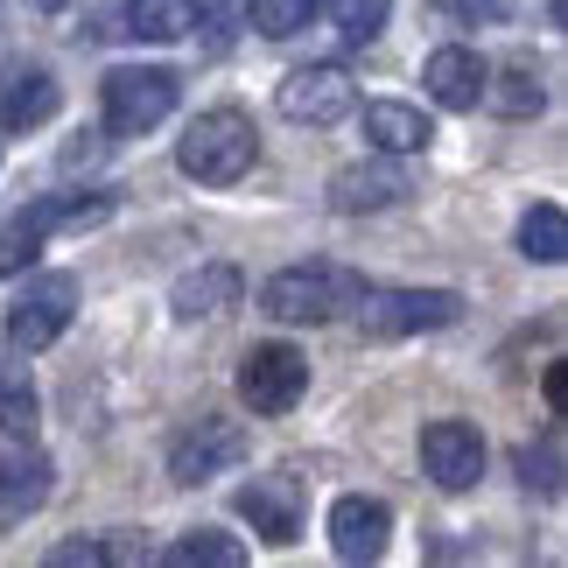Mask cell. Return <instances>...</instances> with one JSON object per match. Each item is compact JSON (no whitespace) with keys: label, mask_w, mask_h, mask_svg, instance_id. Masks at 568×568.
Instances as JSON below:
<instances>
[{"label":"cell","mask_w":568,"mask_h":568,"mask_svg":"<svg viewBox=\"0 0 568 568\" xmlns=\"http://www.w3.org/2000/svg\"><path fill=\"white\" fill-rule=\"evenodd\" d=\"M176 162H183V176L225 190L260 162V126L239 113V105H211V113H196L190 134L176 141Z\"/></svg>","instance_id":"6da1fadb"},{"label":"cell","mask_w":568,"mask_h":568,"mask_svg":"<svg viewBox=\"0 0 568 568\" xmlns=\"http://www.w3.org/2000/svg\"><path fill=\"white\" fill-rule=\"evenodd\" d=\"M365 281L352 267H331V260H316V267H281L267 288H260V310L274 323H331L344 310H358Z\"/></svg>","instance_id":"7a4b0ae2"},{"label":"cell","mask_w":568,"mask_h":568,"mask_svg":"<svg viewBox=\"0 0 568 568\" xmlns=\"http://www.w3.org/2000/svg\"><path fill=\"white\" fill-rule=\"evenodd\" d=\"M176 71H162V63H120V71H105L99 99H105V134L134 141L148 134V126H162L169 113H176Z\"/></svg>","instance_id":"3957f363"},{"label":"cell","mask_w":568,"mask_h":568,"mask_svg":"<svg viewBox=\"0 0 568 568\" xmlns=\"http://www.w3.org/2000/svg\"><path fill=\"white\" fill-rule=\"evenodd\" d=\"M105 211H113L105 196H36V204H21L14 217H0V274L29 267L57 225H99Z\"/></svg>","instance_id":"277c9868"},{"label":"cell","mask_w":568,"mask_h":568,"mask_svg":"<svg viewBox=\"0 0 568 568\" xmlns=\"http://www.w3.org/2000/svg\"><path fill=\"white\" fill-rule=\"evenodd\" d=\"M464 316V295L456 288H386L358 295V331L365 337H414V331H449Z\"/></svg>","instance_id":"5b68a950"},{"label":"cell","mask_w":568,"mask_h":568,"mask_svg":"<svg viewBox=\"0 0 568 568\" xmlns=\"http://www.w3.org/2000/svg\"><path fill=\"white\" fill-rule=\"evenodd\" d=\"M274 105H281L295 126H337V120L358 105V84H352V71H344V63H302V71L281 78Z\"/></svg>","instance_id":"8992f818"},{"label":"cell","mask_w":568,"mask_h":568,"mask_svg":"<svg viewBox=\"0 0 568 568\" xmlns=\"http://www.w3.org/2000/svg\"><path fill=\"white\" fill-rule=\"evenodd\" d=\"M239 393H246L253 414H288L310 393V358L295 344H253L246 365H239Z\"/></svg>","instance_id":"52a82bcc"},{"label":"cell","mask_w":568,"mask_h":568,"mask_svg":"<svg viewBox=\"0 0 568 568\" xmlns=\"http://www.w3.org/2000/svg\"><path fill=\"white\" fill-rule=\"evenodd\" d=\"M71 310H78V281L71 274H42L29 295L8 310V344L14 352H42L71 331Z\"/></svg>","instance_id":"ba28073f"},{"label":"cell","mask_w":568,"mask_h":568,"mask_svg":"<svg viewBox=\"0 0 568 568\" xmlns=\"http://www.w3.org/2000/svg\"><path fill=\"white\" fill-rule=\"evenodd\" d=\"M239 456H246V428L225 422V414H204V422H190L176 435V449H169V477H176V485H204V477L232 470Z\"/></svg>","instance_id":"9c48e42d"},{"label":"cell","mask_w":568,"mask_h":568,"mask_svg":"<svg viewBox=\"0 0 568 568\" xmlns=\"http://www.w3.org/2000/svg\"><path fill=\"white\" fill-rule=\"evenodd\" d=\"M422 470L443 491H470L477 477H485V435L470 422H428L422 428Z\"/></svg>","instance_id":"30bf717a"},{"label":"cell","mask_w":568,"mask_h":568,"mask_svg":"<svg viewBox=\"0 0 568 568\" xmlns=\"http://www.w3.org/2000/svg\"><path fill=\"white\" fill-rule=\"evenodd\" d=\"M232 506L267 548H288V540L302 534V485L295 477H253V485H239Z\"/></svg>","instance_id":"8fae6325"},{"label":"cell","mask_w":568,"mask_h":568,"mask_svg":"<svg viewBox=\"0 0 568 568\" xmlns=\"http://www.w3.org/2000/svg\"><path fill=\"white\" fill-rule=\"evenodd\" d=\"M400 196H407V169L393 162V155L344 162L337 176H331V211H344V217H358V211H386V204H400Z\"/></svg>","instance_id":"7c38bea8"},{"label":"cell","mask_w":568,"mask_h":568,"mask_svg":"<svg viewBox=\"0 0 568 568\" xmlns=\"http://www.w3.org/2000/svg\"><path fill=\"white\" fill-rule=\"evenodd\" d=\"M50 491H57L50 456H36V449H8V456H0V534L21 527L29 513H42V506H50Z\"/></svg>","instance_id":"4fadbf2b"},{"label":"cell","mask_w":568,"mask_h":568,"mask_svg":"<svg viewBox=\"0 0 568 568\" xmlns=\"http://www.w3.org/2000/svg\"><path fill=\"white\" fill-rule=\"evenodd\" d=\"M386 534H393V513L379 506V498L352 491V498H337V506H331V548L344 561H379L386 555Z\"/></svg>","instance_id":"5bb4252c"},{"label":"cell","mask_w":568,"mask_h":568,"mask_svg":"<svg viewBox=\"0 0 568 568\" xmlns=\"http://www.w3.org/2000/svg\"><path fill=\"white\" fill-rule=\"evenodd\" d=\"M196 29L190 0H113L99 21V36H141V42H176Z\"/></svg>","instance_id":"9a60e30c"},{"label":"cell","mask_w":568,"mask_h":568,"mask_svg":"<svg viewBox=\"0 0 568 568\" xmlns=\"http://www.w3.org/2000/svg\"><path fill=\"white\" fill-rule=\"evenodd\" d=\"M422 84H428V99L435 105H449V113H470L477 99H485V57L477 50H435L428 63H422Z\"/></svg>","instance_id":"2e32d148"},{"label":"cell","mask_w":568,"mask_h":568,"mask_svg":"<svg viewBox=\"0 0 568 568\" xmlns=\"http://www.w3.org/2000/svg\"><path fill=\"white\" fill-rule=\"evenodd\" d=\"M365 141H379V155H422L435 141V126L422 105H400V99H373L365 105Z\"/></svg>","instance_id":"e0dca14e"},{"label":"cell","mask_w":568,"mask_h":568,"mask_svg":"<svg viewBox=\"0 0 568 568\" xmlns=\"http://www.w3.org/2000/svg\"><path fill=\"white\" fill-rule=\"evenodd\" d=\"M57 113V78L50 71H21L0 84V126L8 134H29V126H42Z\"/></svg>","instance_id":"ac0fdd59"},{"label":"cell","mask_w":568,"mask_h":568,"mask_svg":"<svg viewBox=\"0 0 568 568\" xmlns=\"http://www.w3.org/2000/svg\"><path fill=\"white\" fill-rule=\"evenodd\" d=\"M239 295H246L239 267H196V274L176 281V316H183V323H196V316H225Z\"/></svg>","instance_id":"d6986e66"},{"label":"cell","mask_w":568,"mask_h":568,"mask_svg":"<svg viewBox=\"0 0 568 568\" xmlns=\"http://www.w3.org/2000/svg\"><path fill=\"white\" fill-rule=\"evenodd\" d=\"M485 105L491 113H506V120H534L540 105H548V92H540V71L534 63H506V71H485Z\"/></svg>","instance_id":"ffe728a7"},{"label":"cell","mask_w":568,"mask_h":568,"mask_svg":"<svg viewBox=\"0 0 568 568\" xmlns=\"http://www.w3.org/2000/svg\"><path fill=\"white\" fill-rule=\"evenodd\" d=\"M519 253H527L534 267H561V260H568V217H561V204H534L527 217H519Z\"/></svg>","instance_id":"44dd1931"},{"label":"cell","mask_w":568,"mask_h":568,"mask_svg":"<svg viewBox=\"0 0 568 568\" xmlns=\"http://www.w3.org/2000/svg\"><path fill=\"white\" fill-rule=\"evenodd\" d=\"M36 379H29V365H14V358H0V428L8 435H36Z\"/></svg>","instance_id":"7402d4cb"},{"label":"cell","mask_w":568,"mask_h":568,"mask_svg":"<svg viewBox=\"0 0 568 568\" xmlns=\"http://www.w3.org/2000/svg\"><path fill=\"white\" fill-rule=\"evenodd\" d=\"M169 561H176V568H196V561H204V568H239V561H246V548H239L232 534L196 527V534H183L176 548H169Z\"/></svg>","instance_id":"603a6c76"},{"label":"cell","mask_w":568,"mask_h":568,"mask_svg":"<svg viewBox=\"0 0 568 568\" xmlns=\"http://www.w3.org/2000/svg\"><path fill=\"white\" fill-rule=\"evenodd\" d=\"M310 14H316V0H246V21L260 36H295V29H310Z\"/></svg>","instance_id":"cb8c5ba5"},{"label":"cell","mask_w":568,"mask_h":568,"mask_svg":"<svg viewBox=\"0 0 568 568\" xmlns=\"http://www.w3.org/2000/svg\"><path fill=\"white\" fill-rule=\"evenodd\" d=\"M386 14H393V0H331V21L352 42H373L379 29H386Z\"/></svg>","instance_id":"d4e9b609"},{"label":"cell","mask_w":568,"mask_h":568,"mask_svg":"<svg viewBox=\"0 0 568 568\" xmlns=\"http://www.w3.org/2000/svg\"><path fill=\"white\" fill-rule=\"evenodd\" d=\"M519 470H527V485L534 491H561V428H548V435H540V449H527V456H519Z\"/></svg>","instance_id":"484cf974"},{"label":"cell","mask_w":568,"mask_h":568,"mask_svg":"<svg viewBox=\"0 0 568 568\" xmlns=\"http://www.w3.org/2000/svg\"><path fill=\"white\" fill-rule=\"evenodd\" d=\"M57 568H78V561H105V540H63V548H50Z\"/></svg>","instance_id":"4316f807"},{"label":"cell","mask_w":568,"mask_h":568,"mask_svg":"<svg viewBox=\"0 0 568 568\" xmlns=\"http://www.w3.org/2000/svg\"><path fill=\"white\" fill-rule=\"evenodd\" d=\"M540 386H548V407L561 414V407H568V373H561V365H548V373H540Z\"/></svg>","instance_id":"83f0119b"},{"label":"cell","mask_w":568,"mask_h":568,"mask_svg":"<svg viewBox=\"0 0 568 568\" xmlns=\"http://www.w3.org/2000/svg\"><path fill=\"white\" fill-rule=\"evenodd\" d=\"M29 8H36V14H63V8H71V0H29Z\"/></svg>","instance_id":"f1b7e54d"}]
</instances>
